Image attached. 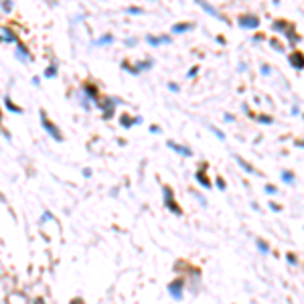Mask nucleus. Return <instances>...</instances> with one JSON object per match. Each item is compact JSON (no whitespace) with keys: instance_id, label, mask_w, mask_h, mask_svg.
I'll return each instance as SVG.
<instances>
[{"instance_id":"f257e3e1","label":"nucleus","mask_w":304,"mask_h":304,"mask_svg":"<svg viewBox=\"0 0 304 304\" xmlns=\"http://www.w3.org/2000/svg\"><path fill=\"white\" fill-rule=\"evenodd\" d=\"M41 122H43V126L47 128V132H49V134L53 136V138H57V140H61V136H59V130H57L55 126H53V124H51V122H49V120L45 118V114H41Z\"/></svg>"},{"instance_id":"f03ea898","label":"nucleus","mask_w":304,"mask_h":304,"mask_svg":"<svg viewBox=\"0 0 304 304\" xmlns=\"http://www.w3.org/2000/svg\"><path fill=\"white\" fill-rule=\"evenodd\" d=\"M290 63H292L294 67H298V69H300V67H304V57L300 55V53H294V55L290 57Z\"/></svg>"},{"instance_id":"7ed1b4c3","label":"nucleus","mask_w":304,"mask_h":304,"mask_svg":"<svg viewBox=\"0 0 304 304\" xmlns=\"http://www.w3.org/2000/svg\"><path fill=\"white\" fill-rule=\"evenodd\" d=\"M168 146H170V148H174V150H177V152H182V154H191V150H189V148H182V146H177V144H174V142H168Z\"/></svg>"},{"instance_id":"20e7f679","label":"nucleus","mask_w":304,"mask_h":304,"mask_svg":"<svg viewBox=\"0 0 304 304\" xmlns=\"http://www.w3.org/2000/svg\"><path fill=\"white\" fill-rule=\"evenodd\" d=\"M4 105H6V108H8V110H12V112H21V108H16V105H14V103H12V101L8 100V97H6V100H4Z\"/></svg>"},{"instance_id":"39448f33","label":"nucleus","mask_w":304,"mask_h":304,"mask_svg":"<svg viewBox=\"0 0 304 304\" xmlns=\"http://www.w3.org/2000/svg\"><path fill=\"white\" fill-rule=\"evenodd\" d=\"M239 24H241V26H258V21H256V18H253V21H243V18H241Z\"/></svg>"},{"instance_id":"423d86ee","label":"nucleus","mask_w":304,"mask_h":304,"mask_svg":"<svg viewBox=\"0 0 304 304\" xmlns=\"http://www.w3.org/2000/svg\"><path fill=\"white\" fill-rule=\"evenodd\" d=\"M179 288H180V282H174V284L170 286V292H174V296H180V294H179Z\"/></svg>"},{"instance_id":"0eeeda50","label":"nucleus","mask_w":304,"mask_h":304,"mask_svg":"<svg viewBox=\"0 0 304 304\" xmlns=\"http://www.w3.org/2000/svg\"><path fill=\"white\" fill-rule=\"evenodd\" d=\"M282 179H286V182H294V177H292V172H282Z\"/></svg>"},{"instance_id":"6e6552de","label":"nucleus","mask_w":304,"mask_h":304,"mask_svg":"<svg viewBox=\"0 0 304 304\" xmlns=\"http://www.w3.org/2000/svg\"><path fill=\"white\" fill-rule=\"evenodd\" d=\"M187 29H191V24H177V26H174L177 33H179V31H187Z\"/></svg>"},{"instance_id":"1a4fd4ad","label":"nucleus","mask_w":304,"mask_h":304,"mask_svg":"<svg viewBox=\"0 0 304 304\" xmlns=\"http://www.w3.org/2000/svg\"><path fill=\"white\" fill-rule=\"evenodd\" d=\"M2 33H4V39H6V41H12V37H10V33H8V31H6V29H4V31H2Z\"/></svg>"}]
</instances>
